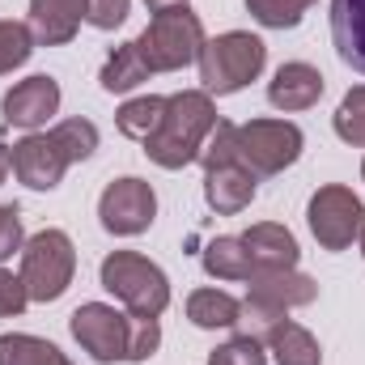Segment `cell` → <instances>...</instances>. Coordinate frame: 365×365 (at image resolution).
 <instances>
[{
    "label": "cell",
    "instance_id": "obj_1",
    "mask_svg": "<svg viewBox=\"0 0 365 365\" xmlns=\"http://www.w3.org/2000/svg\"><path fill=\"white\" fill-rule=\"evenodd\" d=\"M73 340L90 353L93 361H149L162 344V327L158 319H140V314H119L115 306L86 302L81 310H73Z\"/></svg>",
    "mask_w": 365,
    "mask_h": 365
},
{
    "label": "cell",
    "instance_id": "obj_32",
    "mask_svg": "<svg viewBox=\"0 0 365 365\" xmlns=\"http://www.w3.org/2000/svg\"><path fill=\"white\" fill-rule=\"evenodd\" d=\"M153 13H162V9H175V4H187V0H145Z\"/></svg>",
    "mask_w": 365,
    "mask_h": 365
},
{
    "label": "cell",
    "instance_id": "obj_33",
    "mask_svg": "<svg viewBox=\"0 0 365 365\" xmlns=\"http://www.w3.org/2000/svg\"><path fill=\"white\" fill-rule=\"evenodd\" d=\"M361 255H365V230H361Z\"/></svg>",
    "mask_w": 365,
    "mask_h": 365
},
{
    "label": "cell",
    "instance_id": "obj_16",
    "mask_svg": "<svg viewBox=\"0 0 365 365\" xmlns=\"http://www.w3.org/2000/svg\"><path fill=\"white\" fill-rule=\"evenodd\" d=\"M331 47L365 77V0H331Z\"/></svg>",
    "mask_w": 365,
    "mask_h": 365
},
{
    "label": "cell",
    "instance_id": "obj_31",
    "mask_svg": "<svg viewBox=\"0 0 365 365\" xmlns=\"http://www.w3.org/2000/svg\"><path fill=\"white\" fill-rule=\"evenodd\" d=\"M9 166H13V153H9V145H0V182L9 175Z\"/></svg>",
    "mask_w": 365,
    "mask_h": 365
},
{
    "label": "cell",
    "instance_id": "obj_2",
    "mask_svg": "<svg viewBox=\"0 0 365 365\" xmlns=\"http://www.w3.org/2000/svg\"><path fill=\"white\" fill-rule=\"evenodd\" d=\"M93 149H98V128L90 119H64L60 128L34 132L13 145V175L34 191H51L60 187L64 170L73 162H86Z\"/></svg>",
    "mask_w": 365,
    "mask_h": 365
},
{
    "label": "cell",
    "instance_id": "obj_11",
    "mask_svg": "<svg viewBox=\"0 0 365 365\" xmlns=\"http://www.w3.org/2000/svg\"><path fill=\"white\" fill-rule=\"evenodd\" d=\"M0 110H4V123L9 128H43L56 110H60V81L56 77H26V81H17L13 90L4 93V102H0Z\"/></svg>",
    "mask_w": 365,
    "mask_h": 365
},
{
    "label": "cell",
    "instance_id": "obj_19",
    "mask_svg": "<svg viewBox=\"0 0 365 365\" xmlns=\"http://www.w3.org/2000/svg\"><path fill=\"white\" fill-rule=\"evenodd\" d=\"M238 310H242V302L230 297L225 289H195V293L187 297V319H191L195 327H204V331L234 327V323H238Z\"/></svg>",
    "mask_w": 365,
    "mask_h": 365
},
{
    "label": "cell",
    "instance_id": "obj_34",
    "mask_svg": "<svg viewBox=\"0 0 365 365\" xmlns=\"http://www.w3.org/2000/svg\"><path fill=\"white\" fill-rule=\"evenodd\" d=\"M361 179H365V162H361Z\"/></svg>",
    "mask_w": 365,
    "mask_h": 365
},
{
    "label": "cell",
    "instance_id": "obj_17",
    "mask_svg": "<svg viewBox=\"0 0 365 365\" xmlns=\"http://www.w3.org/2000/svg\"><path fill=\"white\" fill-rule=\"evenodd\" d=\"M251 284V297L268 302L276 310H293V306H310L319 297V284L310 276L293 272V268H280V272H259L247 280Z\"/></svg>",
    "mask_w": 365,
    "mask_h": 365
},
{
    "label": "cell",
    "instance_id": "obj_24",
    "mask_svg": "<svg viewBox=\"0 0 365 365\" xmlns=\"http://www.w3.org/2000/svg\"><path fill=\"white\" fill-rule=\"evenodd\" d=\"M336 136L353 149H365V86L349 90L336 106Z\"/></svg>",
    "mask_w": 365,
    "mask_h": 365
},
{
    "label": "cell",
    "instance_id": "obj_5",
    "mask_svg": "<svg viewBox=\"0 0 365 365\" xmlns=\"http://www.w3.org/2000/svg\"><path fill=\"white\" fill-rule=\"evenodd\" d=\"M264 60H268V47L247 30H230V34L208 38L200 51L204 93H238L264 73Z\"/></svg>",
    "mask_w": 365,
    "mask_h": 365
},
{
    "label": "cell",
    "instance_id": "obj_13",
    "mask_svg": "<svg viewBox=\"0 0 365 365\" xmlns=\"http://www.w3.org/2000/svg\"><path fill=\"white\" fill-rule=\"evenodd\" d=\"M86 21V0H30V34L43 47L73 43L77 26Z\"/></svg>",
    "mask_w": 365,
    "mask_h": 365
},
{
    "label": "cell",
    "instance_id": "obj_6",
    "mask_svg": "<svg viewBox=\"0 0 365 365\" xmlns=\"http://www.w3.org/2000/svg\"><path fill=\"white\" fill-rule=\"evenodd\" d=\"M102 289H110L128 306V314H140V319H158L170 306L166 272L136 251H115L102 259Z\"/></svg>",
    "mask_w": 365,
    "mask_h": 365
},
{
    "label": "cell",
    "instance_id": "obj_9",
    "mask_svg": "<svg viewBox=\"0 0 365 365\" xmlns=\"http://www.w3.org/2000/svg\"><path fill=\"white\" fill-rule=\"evenodd\" d=\"M306 221H310V234L319 238L323 251H349L353 238H361L365 230V204L349 187L331 182V187H319L310 195Z\"/></svg>",
    "mask_w": 365,
    "mask_h": 365
},
{
    "label": "cell",
    "instance_id": "obj_27",
    "mask_svg": "<svg viewBox=\"0 0 365 365\" xmlns=\"http://www.w3.org/2000/svg\"><path fill=\"white\" fill-rule=\"evenodd\" d=\"M208 365H268L264 357V349H259V340H251V336H234L230 344H221Z\"/></svg>",
    "mask_w": 365,
    "mask_h": 365
},
{
    "label": "cell",
    "instance_id": "obj_21",
    "mask_svg": "<svg viewBox=\"0 0 365 365\" xmlns=\"http://www.w3.org/2000/svg\"><path fill=\"white\" fill-rule=\"evenodd\" d=\"M162 115H166V98L145 93V98L123 102V106H119V115H115V123H119V132H123V136H132V140H140V145H145V140L162 128Z\"/></svg>",
    "mask_w": 365,
    "mask_h": 365
},
{
    "label": "cell",
    "instance_id": "obj_10",
    "mask_svg": "<svg viewBox=\"0 0 365 365\" xmlns=\"http://www.w3.org/2000/svg\"><path fill=\"white\" fill-rule=\"evenodd\" d=\"M98 217L119 238L145 234L153 225V217H158V195L145 179H115L98 200Z\"/></svg>",
    "mask_w": 365,
    "mask_h": 365
},
{
    "label": "cell",
    "instance_id": "obj_22",
    "mask_svg": "<svg viewBox=\"0 0 365 365\" xmlns=\"http://www.w3.org/2000/svg\"><path fill=\"white\" fill-rule=\"evenodd\" d=\"M149 77H153V73L145 68V60L136 56V47L123 43V47L110 51V60L102 64V77H98V81H102L106 93H128V90H136L140 81H149Z\"/></svg>",
    "mask_w": 365,
    "mask_h": 365
},
{
    "label": "cell",
    "instance_id": "obj_20",
    "mask_svg": "<svg viewBox=\"0 0 365 365\" xmlns=\"http://www.w3.org/2000/svg\"><path fill=\"white\" fill-rule=\"evenodd\" d=\"M204 272L217 276V280H251L255 264H251L242 238H212L204 251Z\"/></svg>",
    "mask_w": 365,
    "mask_h": 365
},
{
    "label": "cell",
    "instance_id": "obj_30",
    "mask_svg": "<svg viewBox=\"0 0 365 365\" xmlns=\"http://www.w3.org/2000/svg\"><path fill=\"white\" fill-rule=\"evenodd\" d=\"M21 251V212L13 204H0V264Z\"/></svg>",
    "mask_w": 365,
    "mask_h": 365
},
{
    "label": "cell",
    "instance_id": "obj_29",
    "mask_svg": "<svg viewBox=\"0 0 365 365\" xmlns=\"http://www.w3.org/2000/svg\"><path fill=\"white\" fill-rule=\"evenodd\" d=\"M26 302H30V293H26L21 276H13V272H4V268H0V319L21 314V310H26Z\"/></svg>",
    "mask_w": 365,
    "mask_h": 365
},
{
    "label": "cell",
    "instance_id": "obj_28",
    "mask_svg": "<svg viewBox=\"0 0 365 365\" xmlns=\"http://www.w3.org/2000/svg\"><path fill=\"white\" fill-rule=\"evenodd\" d=\"M128 9H132V0H86V21L98 30H115L128 21Z\"/></svg>",
    "mask_w": 365,
    "mask_h": 365
},
{
    "label": "cell",
    "instance_id": "obj_25",
    "mask_svg": "<svg viewBox=\"0 0 365 365\" xmlns=\"http://www.w3.org/2000/svg\"><path fill=\"white\" fill-rule=\"evenodd\" d=\"M314 0H247V13L268 30H293Z\"/></svg>",
    "mask_w": 365,
    "mask_h": 365
},
{
    "label": "cell",
    "instance_id": "obj_23",
    "mask_svg": "<svg viewBox=\"0 0 365 365\" xmlns=\"http://www.w3.org/2000/svg\"><path fill=\"white\" fill-rule=\"evenodd\" d=\"M0 365H73L51 340L38 336H0Z\"/></svg>",
    "mask_w": 365,
    "mask_h": 365
},
{
    "label": "cell",
    "instance_id": "obj_26",
    "mask_svg": "<svg viewBox=\"0 0 365 365\" xmlns=\"http://www.w3.org/2000/svg\"><path fill=\"white\" fill-rule=\"evenodd\" d=\"M34 51V34L26 21H0V73H13L30 60Z\"/></svg>",
    "mask_w": 365,
    "mask_h": 365
},
{
    "label": "cell",
    "instance_id": "obj_3",
    "mask_svg": "<svg viewBox=\"0 0 365 365\" xmlns=\"http://www.w3.org/2000/svg\"><path fill=\"white\" fill-rule=\"evenodd\" d=\"M217 128V106L212 93L204 90H182L166 98V115L162 128L145 140L149 162H158L162 170H182L204 153V140Z\"/></svg>",
    "mask_w": 365,
    "mask_h": 365
},
{
    "label": "cell",
    "instance_id": "obj_8",
    "mask_svg": "<svg viewBox=\"0 0 365 365\" xmlns=\"http://www.w3.org/2000/svg\"><path fill=\"white\" fill-rule=\"evenodd\" d=\"M77 272V251L64 230H43L21 247V284L30 302H56L73 284Z\"/></svg>",
    "mask_w": 365,
    "mask_h": 365
},
{
    "label": "cell",
    "instance_id": "obj_18",
    "mask_svg": "<svg viewBox=\"0 0 365 365\" xmlns=\"http://www.w3.org/2000/svg\"><path fill=\"white\" fill-rule=\"evenodd\" d=\"M264 340H268V349H272L276 365H323L319 340H314L306 327H297L293 319H280Z\"/></svg>",
    "mask_w": 365,
    "mask_h": 365
},
{
    "label": "cell",
    "instance_id": "obj_7",
    "mask_svg": "<svg viewBox=\"0 0 365 365\" xmlns=\"http://www.w3.org/2000/svg\"><path fill=\"white\" fill-rule=\"evenodd\" d=\"M302 158V128L289 119H251L234 128V162L255 179H272Z\"/></svg>",
    "mask_w": 365,
    "mask_h": 365
},
{
    "label": "cell",
    "instance_id": "obj_12",
    "mask_svg": "<svg viewBox=\"0 0 365 365\" xmlns=\"http://www.w3.org/2000/svg\"><path fill=\"white\" fill-rule=\"evenodd\" d=\"M255 187H259V179H255L247 166H238L234 158L204 166V200H208V208H217V212H225V217L242 212V208L255 200Z\"/></svg>",
    "mask_w": 365,
    "mask_h": 365
},
{
    "label": "cell",
    "instance_id": "obj_14",
    "mask_svg": "<svg viewBox=\"0 0 365 365\" xmlns=\"http://www.w3.org/2000/svg\"><path fill=\"white\" fill-rule=\"evenodd\" d=\"M319 98H323V73L314 64H302V60L280 64L276 77L268 81V102L276 110H306Z\"/></svg>",
    "mask_w": 365,
    "mask_h": 365
},
{
    "label": "cell",
    "instance_id": "obj_15",
    "mask_svg": "<svg viewBox=\"0 0 365 365\" xmlns=\"http://www.w3.org/2000/svg\"><path fill=\"white\" fill-rule=\"evenodd\" d=\"M242 247L255 264V276L259 272H280V268H293L297 264V238L276 225V221H264V225H251L242 234Z\"/></svg>",
    "mask_w": 365,
    "mask_h": 365
},
{
    "label": "cell",
    "instance_id": "obj_4",
    "mask_svg": "<svg viewBox=\"0 0 365 365\" xmlns=\"http://www.w3.org/2000/svg\"><path fill=\"white\" fill-rule=\"evenodd\" d=\"M204 43L208 38H204L200 17L187 4H175V9L153 13V21L145 26V34L132 47H136V56L145 60L149 73H179L191 60H200Z\"/></svg>",
    "mask_w": 365,
    "mask_h": 365
}]
</instances>
